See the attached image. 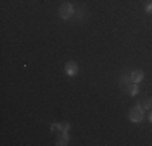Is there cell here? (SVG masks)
I'll use <instances>...</instances> for the list:
<instances>
[{
    "mask_svg": "<svg viewBox=\"0 0 152 146\" xmlns=\"http://www.w3.org/2000/svg\"><path fill=\"white\" fill-rule=\"evenodd\" d=\"M128 119L133 123H139L144 120V107L142 105H133L128 112Z\"/></svg>",
    "mask_w": 152,
    "mask_h": 146,
    "instance_id": "obj_1",
    "label": "cell"
},
{
    "mask_svg": "<svg viewBox=\"0 0 152 146\" xmlns=\"http://www.w3.org/2000/svg\"><path fill=\"white\" fill-rule=\"evenodd\" d=\"M58 15H60L61 20H70V18L75 15V7H73V3H70V2L61 3V5L58 7Z\"/></svg>",
    "mask_w": 152,
    "mask_h": 146,
    "instance_id": "obj_2",
    "label": "cell"
},
{
    "mask_svg": "<svg viewBox=\"0 0 152 146\" xmlns=\"http://www.w3.org/2000/svg\"><path fill=\"white\" fill-rule=\"evenodd\" d=\"M65 73H66L68 76H76L78 75V63L73 60L66 62V63H65Z\"/></svg>",
    "mask_w": 152,
    "mask_h": 146,
    "instance_id": "obj_3",
    "label": "cell"
},
{
    "mask_svg": "<svg viewBox=\"0 0 152 146\" xmlns=\"http://www.w3.org/2000/svg\"><path fill=\"white\" fill-rule=\"evenodd\" d=\"M129 76H131V83H137V85H139L144 80V72L142 70H133L129 73Z\"/></svg>",
    "mask_w": 152,
    "mask_h": 146,
    "instance_id": "obj_4",
    "label": "cell"
},
{
    "mask_svg": "<svg viewBox=\"0 0 152 146\" xmlns=\"http://www.w3.org/2000/svg\"><path fill=\"white\" fill-rule=\"evenodd\" d=\"M126 94L131 96V97L137 96V94H139V85H137V83H129V85L126 86Z\"/></svg>",
    "mask_w": 152,
    "mask_h": 146,
    "instance_id": "obj_5",
    "label": "cell"
},
{
    "mask_svg": "<svg viewBox=\"0 0 152 146\" xmlns=\"http://www.w3.org/2000/svg\"><path fill=\"white\" fill-rule=\"evenodd\" d=\"M131 83V76L129 75H121V78H120V86L123 88V89H126V86Z\"/></svg>",
    "mask_w": 152,
    "mask_h": 146,
    "instance_id": "obj_6",
    "label": "cell"
},
{
    "mask_svg": "<svg viewBox=\"0 0 152 146\" xmlns=\"http://www.w3.org/2000/svg\"><path fill=\"white\" fill-rule=\"evenodd\" d=\"M68 141H70V138H68L66 131H63V135H60L57 138V145H68Z\"/></svg>",
    "mask_w": 152,
    "mask_h": 146,
    "instance_id": "obj_7",
    "label": "cell"
},
{
    "mask_svg": "<svg viewBox=\"0 0 152 146\" xmlns=\"http://www.w3.org/2000/svg\"><path fill=\"white\" fill-rule=\"evenodd\" d=\"M142 107H144V111H152V97H147L142 102Z\"/></svg>",
    "mask_w": 152,
    "mask_h": 146,
    "instance_id": "obj_8",
    "label": "cell"
},
{
    "mask_svg": "<svg viewBox=\"0 0 152 146\" xmlns=\"http://www.w3.org/2000/svg\"><path fill=\"white\" fill-rule=\"evenodd\" d=\"M144 10H146V13H152V0L144 5Z\"/></svg>",
    "mask_w": 152,
    "mask_h": 146,
    "instance_id": "obj_9",
    "label": "cell"
},
{
    "mask_svg": "<svg viewBox=\"0 0 152 146\" xmlns=\"http://www.w3.org/2000/svg\"><path fill=\"white\" fill-rule=\"evenodd\" d=\"M58 128L61 130V133H63V131H68L70 125H68V123H58Z\"/></svg>",
    "mask_w": 152,
    "mask_h": 146,
    "instance_id": "obj_10",
    "label": "cell"
},
{
    "mask_svg": "<svg viewBox=\"0 0 152 146\" xmlns=\"http://www.w3.org/2000/svg\"><path fill=\"white\" fill-rule=\"evenodd\" d=\"M147 119H149V122H151V123H152V111H151V112H149V115H147Z\"/></svg>",
    "mask_w": 152,
    "mask_h": 146,
    "instance_id": "obj_11",
    "label": "cell"
}]
</instances>
